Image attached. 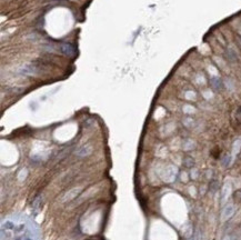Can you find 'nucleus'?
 <instances>
[{"label": "nucleus", "mask_w": 241, "mask_h": 240, "mask_svg": "<svg viewBox=\"0 0 241 240\" xmlns=\"http://www.w3.org/2000/svg\"><path fill=\"white\" fill-rule=\"evenodd\" d=\"M60 51H61L64 55L69 56V57H72V56H75V54H76L75 47L72 46L71 43H69V42L61 43V45H60Z\"/></svg>", "instance_id": "nucleus-1"}]
</instances>
